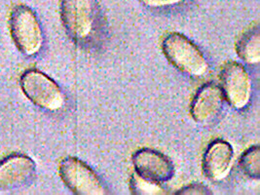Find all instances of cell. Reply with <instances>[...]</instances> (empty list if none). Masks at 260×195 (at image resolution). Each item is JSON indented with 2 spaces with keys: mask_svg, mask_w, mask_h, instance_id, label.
Listing matches in <instances>:
<instances>
[{
  "mask_svg": "<svg viewBox=\"0 0 260 195\" xmlns=\"http://www.w3.org/2000/svg\"><path fill=\"white\" fill-rule=\"evenodd\" d=\"M221 90L224 99L237 110L246 108L251 97V80L248 71L238 61H228L221 73Z\"/></svg>",
  "mask_w": 260,
  "mask_h": 195,
  "instance_id": "cell-6",
  "label": "cell"
},
{
  "mask_svg": "<svg viewBox=\"0 0 260 195\" xmlns=\"http://www.w3.org/2000/svg\"><path fill=\"white\" fill-rule=\"evenodd\" d=\"M62 24L77 42L86 40L95 26V6L93 0H60Z\"/></svg>",
  "mask_w": 260,
  "mask_h": 195,
  "instance_id": "cell-5",
  "label": "cell"
},
{
  "mask_svg": "<svg viewBox=\"0 0 260 195\" xmlns=\"http://www.w3.org/2000/svg\"><path fill=\"white\" fill-rule=\"evenodd\" d=\"M130 188L133 194L153 195L165 193L163 187L161 186V183H155L147 179H144L136 172L131 178Z\"/></svg>",
  "mask_w": 260,
  "mask_h": 195,
  "instance_id": "cell-13",
  "label": "cell"
},
{
  "mask_svg": "<svg viewBox=\"0 0 260 195\" xmlns=\"http://www.w3.org/2000/svg\"><path fill=\"white\" fill-rule=\"evenodd\" d=\"M59 174L62 183L74 194L107 193L106 187L95 171L80 159L72 156L61 159L59 164Z\"/></svg>",
  "mask_w": 260,
  "mask_h": 195,
  "instance_id": "cell-4",
  "label": "cell"
},
{
  "mask_svg": "<svg viewBox=\"0 0 260 195\" xmlns=\"http://www.w3.org/2000/svg\"><path fill=\"white\" fill-rule=\"evenodd\" d=\"M162 50L168 61L179 72L192 77H201L208 72L206 57L189 38L172 32L164 38Z\"/></svg>",
  "mask_w": 260,
  "mask_h": 195,
  "instance_id": "cell-2",
  "label": "cell"
},
{
  "mask_svg": "<svg viewBox=\"0 0 260 195\" xmlns=\"http://www.w3.org/2000/svg\"><path fill=\"white\" fill-rule=\"evenodd\" d=\"M143 5L152 7V8H160L166 6H172L182 2L183 0H140Z\"/></svg>",
  "mask_w": 260,
  "mask_h": 195,
  "instance_id": "cell-15",
  "label": "cell"
},
{
  "mask_svg": "<svg viewBox=\"0 0 260 195\" xmlns=\"http://www.w3.org/2000/svg\"><path fill=\"white\" fill-rule=\"evenodd\" d=\"M224 100L220 86L213 82L202 86L190 106L192 118L202 124L212 121L220 112Z\"/></svg>",
  "mask_w": 260,
  "mask_h": 195,
  "instance_id": "cell-10",
  "label": "cell"
},
{
  "mask_svg": "<svg viewBox=\"0 0 260 195\" xmlns=\"http://www.w3.org/2000/svg\"><path fill=\"white\" fill-rule=\"evenodd\" d=\"M210 190L201 183H193L178 190L177 194H209Z\"/></svg>",
  "mask_w": 260,
  "mask_h": 195,
  "instance_id": "cell-14",
  "label": "cell"
},
{
  "mask_svg": "<svg viewBox=\"0 0 260 195\" xmlns=\"http://www.w3.org/2000/svg\"><path fill=\"white\" fill-rule=\"evenodd\" d=\"M9 31L15 46L25 56H35L43 46L40 22L35 11L24 4L13 7L9 16Z\"/></svg>",
  "mask_w": 260,
  "mask_h": 195,
  "instance_id": "cell-1",
  "label": "cell"
},
{
  "mask_svg": "<svg viewBox=\"0 0 260 195\" xmlns=\"http://www.w3.org/2000/svg\"><path fill=\"white\" fill-rule=\"evenodd\" d=\"M236 52L242 61L254 64L260 61V31L258 24H255L240 37L236 43Z\"/></svg>",
  "mask_w": 260,
  "mask_h": 195,
  "instance_id": "cell-11",
  "label": "cell"
},
{
  "mask_svg": "<svg viewBox=\"0 0 260 195\" xmlns=\"http://www.w3.org/2000/svg\"><path fill=\"white\" fill-rule=\"evenodd\" d=\"M133 165L138 175L155 183L169 182L175 175L173 162L162 152L142 148L133 155Z\"/></svg>",
  "mask_w": 260,
  "mask_h": 195,
  "instance_id": "cell-7",
  "label": "cell"
},
{
  "mask_svg": "<svg viewBox=\"0 0 260 195\" xmlns=\"http://www.w3.org/2000/svg\"><path fill=\"white\" fill-rule=\"evenodd\" d=\"M20 86L24 96L42 110L56 111L66 104V96L60 87L40 71H25L20 77Z\"/></svg>",
  "mask_w": 260,
  "mask_h": 195,
  "instance_id": "cell-3",
  "label": "cell"
},
{
  "mask_svg": "<svg viewBox=\"0 0 260 195\" xmlns=\"http://www.w3.org/2000/svg\"><path fill=\"white\" fill-rule=\"evenodd\" d=\"M234 163L232 146L222 140H216L208 146L203 157V170L208 179L220 182L227 178Z\"/></svg>",
  "mask_w": 260,
  "mask_h": 195,
  "instance_id": "cell-9",
  "label": "cell"
},
{
  "mask_svg": "<svg viewBox=\"0 0 260 195\" xmlns=\"http://www.w3.org/2000/svg\"><path fill=\"white\" fill-rule=\"evenodd\" d=\"M34 159L12 154L0 161V190H11L27 183L36 174Z\"/></svg>",
  "mask_w": 260,
  "mask_h": 195,
  "instance_id": "cell-8",
  "label": "cell"
},
{
  "mask_svg": "<svg viewBox=\"0 0 260 195\" xmlns=\"http://www.w3.org/2000/svg\"><path fill=\"white\" fill-rule=\"evenodd\" d=\"M240 168L242 172L252 180H259L260 149L259 146H253L247 149L241 156Z\"/></svg>",
  "mask_w": 260,
  "mask_h": 195,
  "instance_id": "cell-12",
  "label": "cell"
}]
</instances>
